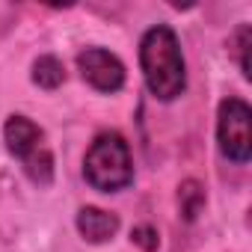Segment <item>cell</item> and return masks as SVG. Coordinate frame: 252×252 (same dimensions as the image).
I'll return each instance as SVG.
<instances>
[{"label":"cell","mask_w":252,"mask_h":252,"mask_svg":"<svg viewBox=\"0 0 252 252\" xmlns=\"http://www.w3.org/2000/svg\"><path fill=\"white\" fill-rule=\"evenodd\" d=\"M140 65L149 92L158 101H175L187 86V65L181 42L172 27L158 24L140 42Z\"/></svg>","instance_id":"1"},{"label":"cell","mask_w":252,"mask_h":252,"mask_svg":"<svg viewBox=\"0 0 252 252\" xmlns=\"http://www.w3.org/2000/svg\"><path fill=\"white\" fill-rule=\"evenodd\" d=\"M83 178L98 193H119L134 181L131 149L122 134L107 131L92 140V146L83 158Z\"/></svg>","instance_id":"2"},{"label":"cell","mask_w":252,"mask_h":252,"mask_svg":"<svg viewBox=\"0 0 252 252\" xmlns=\"http://www.w3.org/2000/svg\"><path fill=\"white\" fill-rule=\"evenodd\" d=\"M3 143L9 149L12 158H18L24 163V172L39 184L48 187L54 178V155L45 143V134L36 122H30L27 116H9L3 125Z\"/></svg>","instance_id":"3"},{"label":"cell","mask_w":252,"mask_h":252,"mask_svg":"<svg viewBox=\"0 0 252 252\" xmlns=\"http://www.w3.org/2000/svg\"><path fill=\"white\" fill-rule=\"evenodd\" d=\"M217 143L220 152L243 166L252 158V110L243 98H225L217 113Z\"/></svg>","instance_id":"4"},{"label":"cell","mask_w":252,"mask_h":252,"mask_svg":"<svg viewBox=\"0 0 252 252\" xmlns=\"http://www.w3.org/2000/svg\"><path fill=\"white\" fill-rule=\"evenodd\" d=\"M80 77L98 92H119L125 86V65L116 54L104 48H86L77 54Z\"/></svg>","instance_id":"5"},{"label":"cell","mask_w":252,"mask_h":252,"mask_svg":"<svg viewBox=\"0 0 252 252\" xmlns=\"http://www.w3.org/2000/svg\"><path fill=\"white\" fill-rule=\"evenodd\" d=\"M77 231L89 243H107L119 231V217L101 208H80L77 211Z\"/></svg>","instance_id":"6"},{"label":"cell","mask_w":252,"mask_h":252,"mask_svg":"<svg viewBox=\"0 0 252 252\" xmlns=\"http://www.w3.org/2000/svg\"><path fill=\"white\" fill-rule=\"evenodd\" d=\"M63 80H65V68H63V63H60L57 57L45 54V57H39V60L33 63V83H36V86H42V89H57Z\"/></svg>","instance_id":"7"},{"label":"cell","mask_w":252,"mask_h":252,"mask_svg":"<svg viewBox=\"0 0 252 252\" xmlns=\"http://www.w3.org/2000/svg\"><path fill=\"white\" fill-rule=\"evenodd\" d=\"M178 202H181V214H184L187 220H193V217L199 214L202 202H205V193L199 190L196 181H187V184L181 187V193H178Z\"/></svg>","instance_id":"8"},{"label":"cell","mask_w":252,"mask_h":252,"mask_svg":"<svg viewBox=\"0 0 252 252\" xmlns=\"http://www.w3.org/2000/svg\"><path fill=\"white\" fill-rule=\"evenodd\" d=\"M134 243H140L146 252H152L155 246H158V231L152 228V225H140V228H134Z\"/></svg>","instance_id":"9"},{"label":"cell","mask_w":252,"mask_h":252,"mask_svg":"<svg viewBox=\"0 0 252 252\" xmlns=\"http://www.w3.org/2000/svg\"><path fill=\"white\" fill-rule=\"evenodd\" d=\"M237 51H240V68L249 77V27L237 30Z\"/></svg>","instance_id":"10"}]
</instances>
